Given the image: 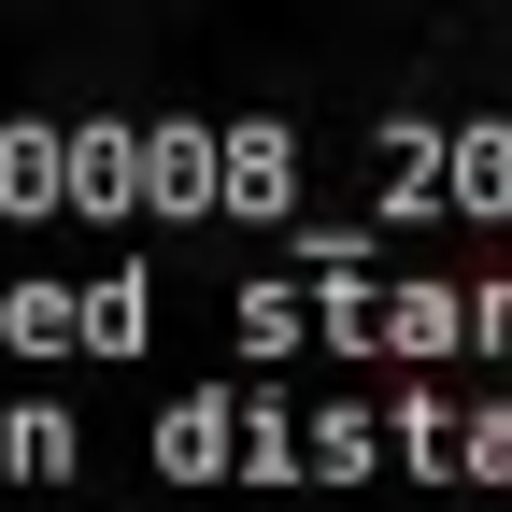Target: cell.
I'll return each mask as SVG.
<instances>
[{
  "label": "cell",
  "mask_w": 512,
  "mask_h": 512,
  "mask_svg": "<svg viewBox=\"0 0 512 512\" xmlns=\"http://www.w3.org/2000/svg\"><path fill=\"white\" fill-rule=\"evenodd\" d=\"M228 328L256 356H498L512 342V285H441V271H299V285H242Z\"/></svg>",
  "instance_id": "cell-1"
},
{
  "label": "cell",
  "mask_w": 512,
  "mask_h": 512,
  "mask_svg": "<svg viewBox=\"0 0 512 512\" xmlns=\"http://www.w3.org/2000/svg\"><path fill=\"white\" fill-rule=\"evenodd\" d=\"M157 470L171 484H356V470H399V441H384V399H242V384H200V399L157 413Z\"/></svg>",
  "instance_id": "cell-2"
},
{
  "label": "cell",
  "mask_w": 512,
  "mask_h": 512,
  "mask_svg": "<svg viewBox=\"0 0 512 512\" xmlns=\"http://www.w3.org/2000/svg\"><path fill=\"white\" fill-rule=\"evenodd\" d=\"M370 171L456 214H512V128H370Z\"/></svg>",
  "instance_id": "cell-3"
}]
</instances>
